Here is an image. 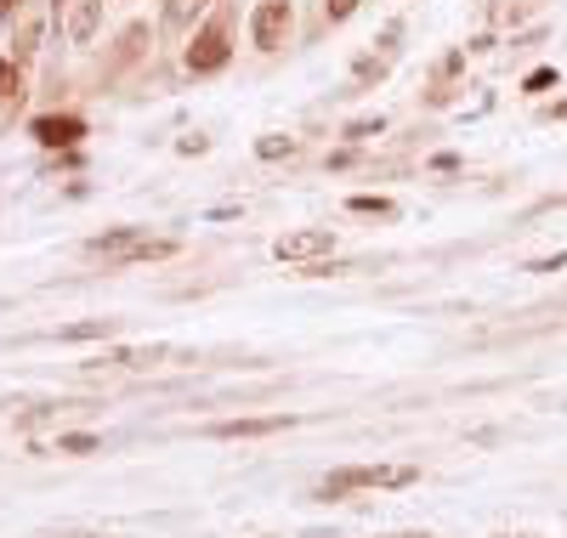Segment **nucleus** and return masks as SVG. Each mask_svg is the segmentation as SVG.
I'll return each mask as SVG.
<instances>
[{"mask_svg": "<svg viewBox=\"0 0 567 538\" xmlns=\"http://www.w3.org/2000/svg\"><path fill=\"white\" fill-rule=\"evenodd\" d=\"M205 7H210V0H165V29H187Z\"/></svg>", "mask_w": 567, "mask_h": 538, "instance_id": "nucleus-9", "label": "nucleus"}, {"mask_svg": "<svg viewBox=\"0 0 567 538\" xmlns=\"http://www.w3.org/2000/svg\"><path fill=\"white\" fill-rule=\"evenodd\" d=\"M347 210H352V216H398V205H392V199H374V193H352Z\"/></svg>", "mask_w": 567, "mask_h": 538, "instance_id": "nucleus-10", "label": "nucleus"}, {"mask_svg": "<svg viewBox=\"0 0 567 538\" xmlns=\"http://www.w3.org/2000/svg\"><path fill=\"white\" fill-rule=\"evenodd\" d=\"M329 250H336V232H329V227H296V232H284V238L272 244L278 261H318V256H329Z\"/></svg>", "mask_w": 567, "mask_h": 538, "instance_id": "nucleus-4", "label": "nucleus"}, {"mask_svg": "<svg viewBox=\"0 0 567 538\" xmlns=\"http://www.w3.org/2000/svg\"><path fill=\"white\" fill-rule=\"evenodd\" d=\"M29 136L40 142V148H74V142L85 136V120H74V114H40L29 125Z\"/></svg>", "mask_w": 567, "mask_h": 538, "instance_id": "nucleus-7", "label": "nucleus"}, {"mask_svg": "<svg viewBox=\"0 0 567 538\" xmlns=\"http://www.w3.org/2000/svg\"><path fill=\"white\" fill-rule=\"evenodd\" d=\"M58 448H63V454H91V448H97V436H63Z\"/></svg>", "mask_w": 567, "mask_h": 538, "instance_id": "nucleus-15", "label": "nucleus"}, {"mask_svg": "<svg viewBox=\"0 0 567 538\" xmlns=\"http://www.w3.org/2000/svg\"><path fill=\"white\" fill-rule=\"evenodd\" d=\"M296 420L290 414H267V420H221L210 436H221V443H245V436H272V431H290Z\"/></svg>", "mask_w": 567, "mask_h": 538, "instance_id": "nucleus-8", "label": "nucleus"}, {"mask_svg": "<svg viewBox=\"0 0 567 538\" xmlns=\"http://www.w3.org/2000/svg\"><path fill=\"white\" fill-rule=\"evenodd\" d=\"M250 34H256V52H278L290 40V0H261Z\"/></svg>", "mask_w": 567, "mask_h": 538, "instance_id": "nucleus-6", "label": "nucleus"}, {"mask_svg": "<svg viewBox=\"0 0 567 538\" xmlns=\"http://www.w3.org/2000/svg\"><path fill=\"white\" fill-rule=\"evenodd\" d=\"M18 91H23V74L12 58H0V103H18Z\"/></svg>", "mask_w": 567, "mask_h": 538, "instance_id": "nucleus-12", "label": "nucleus"}, {"mask_svg": "<svg viewBox=\"0 0 567 538\" xmlns=\"http://www.w3.org/2000/svg\"><path fill=\"white\" fill-rule=\"evenodd\" d=\"M256 154H261V159H290V154H296V136H261Z\"/></svg>", "mask_w": 567, "mask_h": 538, "instance_id": "nucleus-13", "label": "nucleus"}, {"mask_svg": "<svg viewBox=\"0 0 567 538\" xmlns=\"http://www.w3.org/2000/svg\"><path fill=\"white\" fill-rule=\"evenodd\" d=\"M18 12H23V0H0V23H12Z\"/></svg>", "mask_w": 567, "mask_h": 538, "instance_id": "nucleus-17", "label": "nucleus"}, {"mask_svg": "<svg viewBox=\"0 0 567 538\" xmlns=\"http://www.w3.org/2000/svg\"><path fill=\"white\" fill-rule=\"evenodd\" d=\"M374 131H381V120H358L347 136H352V142H363V136H374Z\"/></svg>", "mask_w": 567, "mask_h": 538, "instance_id": "nucleus-16", "label": "nucleus"}, {"mask_svg": "<svg viewBox=\"0 0 567 538\" xmlns=\"http://www.w3.org/2000/svg\"><path fill=\"white\" fill-rule=\"evenodd\" d=\"M323 12H329V18H336V23H347V18L358 12V0H323Z\"/></svg>", "mask_w": 567, "mask_h": 538, "instance_id": "nucleus-14", "label": "nucleus"}, {"mask_svg": "<svg viewBox=\"0 0 567 538\" xmlns=\"http://www.w3.org/2000/svg\"><path fill=\"white\" fill-rule=\"evenodd\" d=\"M85 256H97L103 267H131V261H159L176 256V238H154L148 227H114L103 238L85 244Z\"/></svg>", "mask_w": 567, "mask_h": 538, "instance_id": "nucleus-1", "label": "nucleus"}, {"mask_svg": "<svg viewBox=\"0 0 567 538\" xmlns=\"http://www.w3.org/2000/svg\"><path fill=\"white\" fill-rule=\"evenodd\" d=\"M97 23H103V0H58V29L69 45H91Z\"/></svg>", "mask_w": 567, "mask_h": 538, "instance_id": "nucleus-5", "label": "nucleus"}, {"mask_svg": "<svg viewBox=\"0 0 567 538\" xmlns=\"http://www.w3.org/2000/svg\"><path fill=\"white\" fill-rule=\"evenodd\" d=\"M227 58H233L227 18H210V23L194 34V45H187V74H216V69H227Z\"/></svg>", "mask_w": 567, "mask_h": 538, "instance_id": "nucleus-3", "label": "nucleus"}, {"mask_svg": "<svg viewBox=\"0 0 567 538\" xmlns=\"http://www.w3.org/2000/svg\"><path fill=\"white\" fill-rule=\"evenodd\" d=\"M97 334H114V318H97V323H69V329H58V340H97Z\"/></svg>", "mask_w": 567, "mask_h": 538, "instance_id": "nucleus-11", "label": "nucleus"}, {"mask_svg": "<svg viewBox=\"0 0 567 538\" xmlns=\"http://www.w3.org/2000/svg\"><path fill=\"white\" fill-rule=\"evenodd\" d=\"M420 470L414 465H347L336 476H323V499H347L363 494V487H409Z\"/></svg>", "mask_w": 567, "mask_h": 538, "instance_id": "nucleus-2", "label": "nucleus"}]
</instances>
